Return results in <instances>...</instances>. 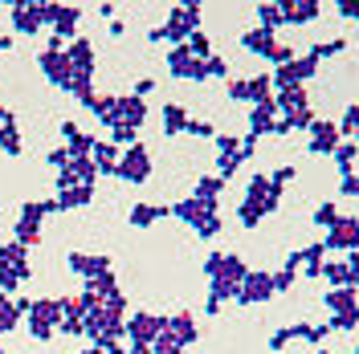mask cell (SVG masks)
<instances>
[{"label": "cell", "instance_id": "obj_1", "mask_svg": "<svg viewBox=\"0 0 359 354\" xmlns=\"http://www.w3.org/2000/svg\"><path fill=\"white\" fill-rule=\"evenodd\" d=\"M123 179H147V155L143 151L123 159Z\"/></svg>", "mask_w": 359, "mask_h": 354}, {"label": "cell", "instance_id": "obj_2", "mask_svg": "<svg viewBox=\"0 0 359 354\" xmlns=\"http://www.w3.org/2000/svg\"><path fill=\"white\" fill-rule=\"evenodd\" d=\"M311 69H314V57H306V62H290V66L282 69V82H286V86H294V82H298V78H306Z\"/></svg>", "mask_w": 359, "mask_h": 354}, {"label": "cell", "instance_id": "obj_3", "mask_svg": "<svg viewBox=\"0 0 359 354\" xmlns=\"http://www.w3.org/2000/svg\"><path fill=\"white\" fill-rule=\"evenodd\" d=\"M269 293V277H262V273H253L245 285V302H253V297H266Z\"/></svg>", "mask_w": 359, "mask_h": 354}, {"label": "cell", "instance_id": "obj_4", "mask_svg": "<svg viewBox=\"0 0 359 354\" xmlns=\"http://www.w3.org/2000/svg\"><path fill=\"white\" fill-rule=\"evenodd\" d=\"M314 139H318V143H314L318 151H335V127H318Z\"/></svg>", "mask_w": 359, "mask_h": 354}, {"label": "cell", "instance_id": "obj_5", "mask_svg": "<svg viewBox=\"0 0 359 354\" xmlns=\"http://www.w3.org/2000/svg\"><path fill=\"white\" fill-rule=\"evenodd\" d=\"M245 45L249 49H257V53H269V49H273V37H269V33H249Z\"/></svg>", "mask_w": 359, "mask_h": 354}, {"label": "cell", "instance_id": "obj_6", "mask_svg": "<svg viewBox=\"0 0 359 354\" xmlns=\"http://www.w3.org/2000/svg\"><path fill=\"white\" fill-rule=\"evenodd\" d=\"M131 334H139V338L147 342V338L156 334V318H135V322H131Z\"/></svg>", "mask_w": 359, "mask_h": 354}, {"label": "cell", "instance_id": "obj_7", "mask_svg": "<svg viewBox=\"0 0 359 354\" xmlns=\"http://www.w3.org/2000/svg\"><path fill=\"white\" fill-rule=\"evenodd\" d=\"M286 17H290V21H311V17H314V4H294Z\"/></svg>", "mask_w": 359, "mask_h": 354}, {"label": "cell", "instance_id": "obj_8", "mask_svg": "<svg viewBox=\"0 0 359 354\" xmlns=\"http://www.w3.org/2000/svg\"><path fill=\"white\" fill-rule=\"evenodd\" d=\"M180 122H184V114H180V106H168V111H163V127H168V131H176Z\"/></svg>", "mask_w": 359, "mask_h": 354}, {"label": "cell", "instance_id": "obj_9", "mask_svg": "<svg viewBox=\"0 0 359 354\" xmlns=\"http://www.w3.org/2000/svg\"><path fill=\"white\" fill-rule=\"evenodd\" d=\"M351 236H355V224L347 220V224H343V228L335 232V241H331V244H343V248H347V244H351Z\"/></svg>", "mask_w": 359, "mask_h": 354}]
</instances>
